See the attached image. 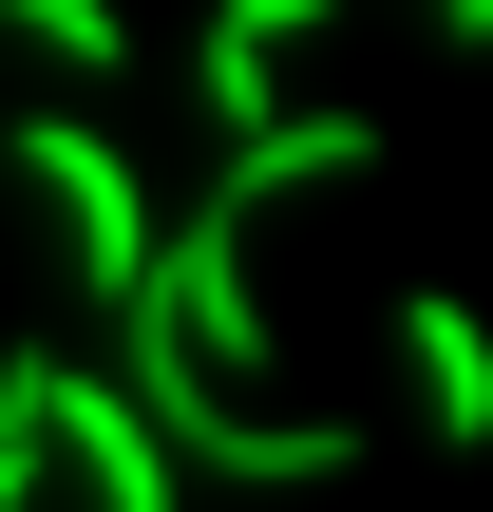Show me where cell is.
<instances>
[{"label":"cell","mask_w":493,"mask_h":512,"mask_svg":"<svg viewBox=\"0 0 493 512\" xmlns=\"http://www.w3.org/2000/svg\"><path fill=\"white\" fill-rule=\"evenodd\" d=\"M114 361H133L114 399H133L171 456H209V475H266V494H323V475H361V437H342V418H247V399L190 361V323H171V304H133V323H114Z\"/></svg>","instance_id":"obj_1"},{"label":"cell","mask_w":493,"mask_h":512,"mask_svg":"<svg viewBox=\"0 0 493 512\" xmlns=\"http://www.w3.org/2000/svg\"><path fill=\"white\" fill-rule=\"evenodd\" d=\"M0 152H19V171L57 190L76 304H95V323H133V304H152V190H133V152H114V133H76V114H19Z\"/></svg>","instance_id":"obj_2"},{"label":"cell","mask_w":493,"mask_h":512,"mask_svg":"<svg viewBox=\"0 0 493 512\" xmlns=\"http://www.w3.org/2000/svg\"><path fill=\"white\" fill-rule=\"evenodd\" d=\"M57 456H76V494H95V512H190L171 437H152V418H133L114 380H76V361H57Z\"/></svg>","instance_id":"obj_3"},{"label":"cell","mask_w":493,"mask_h":512,"mask_svg":"<svg viewBox=\"0 0 493 512\" xmlns=\"http://www.w3.org/2000/svg\"><path fill=\"white\" fill-rule=\"evenodd\" d=\"M361 171H380V114H342V95H323V114L228 133V171H209V190H228V209H285V190H361Z\"/></svg>","instance_id":"obj_4"},{"label":"cell","mask_w":493,"mask_h":512,"mask_svg":"<svg viewBox=\"0 0 493 512\" xmlns=\"http://www.w3.org/2000/svg\"><path fill=\"white\" fill-rule=\"evenodd\" d=\"M399 361H418V418H437V456H493V323L456 285H418L399 304Z\"/></svg>","instance_id":"obj_5"},{"label":"cell","mask_w":493,"mask_h":512,"mask_svg":"<svg viewBox=\"0 0 493 512\" xmlns=\"http://www.w3.org/2000/svg\"><path fill=\"white\" fill-rule=\"evenodd\" d=\"M342 0H209V57H190V95L228 114V133H266L285 114V38H323Z\"/></svg>","instance_id":"obj_6"},{"label":"cell","mask_w":493,"mask_h":512,"mask_svg":"<svg viewBox=\"0 0 493 512\" xmlns=\"http://www.w3.org/2000/svg\"><path fill=\"white\" fill-rule=\"evenodd\" d=\"M57 475V342H0V512H38Z\"/></svg>","instance_id":"obj_7"},{"label":"cell","mask_w":493,"mask_h":512,"mask_svg":"<svg viewBox=\"0 0 493 512\" xmlns=\"http://www.w3.org/2000/svg\"><path fill=\"white\" fill-rule=\"evenodd\" d=\"M0 38H38V57H76V76H114V57H133V19H114V0H0Z\"/></svg>","instance_id":"obj_8"},{"label":"cell","mask_w":493,"mask_h":512,"mask_svg":"<svg viewBox=\"0 0 493 512\" xmlns=\"http://www.w3.org/2000/svg\"><path fill=\"white\" fill-rule=\"evenodd\" d=\"M437 38H456V57H493V0H437Z\"/></svg>","instance_id":"obj_9"}]
</instances>
